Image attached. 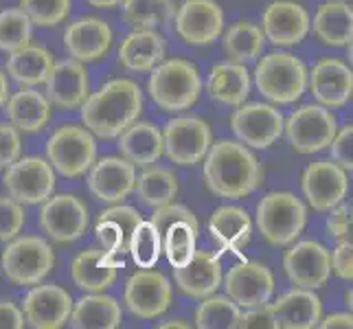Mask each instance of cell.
I'll use <instances>...</instances> for the list:
<instances>
[{
  "label": "cell",
  "mask_w": 353,
  "mask_h": 329,
  "mask_svg": "<svg viewBox=\"0 0 353 329\" xmlns=\"http://www.w3.org/2000/svg\"><path fill=\"white\" fill-rule=\"evenodd\" d=\"M143 110L141 88L132 79H112L81 103V121L88 132L114 139L139 119Z\"/></svg>",
  "instance_id": "6da1fadb"
},
{
  "label": "cell",
  "mask_w": 353,
  "mask_h": 329,
  "mask_svg": "<svg viewBox=\"0 0 353 329\" xmlns=\"http://www.w3.org/2000/svg\"><path fill=\"white\" fill-rule=\"evenodd\" d=\"M204 161V178L211 193L220 198H246L261 185V167L243 145L220 141L209 148Z\"/></svg>",
  "instance_id": "7a4b0ae2"
},
{
  "label": "cell",
  "mask_w": 353,
  "mask_h": 329,
  "mask_svg": "<svg viewBox=\"0 0 353 329\" xmlns=\"http://www.w3.org/2000/svg\"><path fill=\"white\" fill-rule=\"evenodd\" d=\"M198 68L187 59H167L152 68L150 97L165 112H180L198 101L200 97Z\"/></svg>",
  "instance_id": "3957f363"
},
{
  "label": "cell",
  "mask_w": 353,
  "mask_h": 329,
  "mask_svg": "<svg viewBox=\"0 0 353 329\" xmlns=\"http://www.w3.org/2000/svg\"><path fill=\"white\" fill-rule=\"evenodd\" d=\"M254 83L263 97L274 103H292L305 92V64L292 53H270L254 68Z\"/></svg>",
  "instance_id": "277c9868"
},
{
  "label": "cell",
  "mask_w": 353,
  "mask_h": 329,
  "mask_svg": "<svg viewBox=\"0 0 353 329\" xmlns=\"http://www.w3.org/2000/svg\"><path fill=\"white\" fill-rule=\"evenodd\" d=\"M305 206L288 191H272L261 198L257 204V226L261 235L274 243V246H285L292 243L305 226Z\"/></svg>",
  "instance_id": "5b68a950"
},
{
  "label": "cell",
  "mask_w": 353,
  "mask_h": 329,
  "mask_svg": "<svg viewBox=\"0 0 353 329\" xmlns=\"http://www.w3.org/2000/svg\"><path fill=\"white\" fill-rule=\"evenodd\" d=\"M51 246L35 235L14 237L3 250V272L16 286H38L53 270Z\"/></svg>",
  "instance_id": "8992f818"
},
{
  "label": "cell",
  "mask_w": 353,
  "mask_h": 329,
  "mask_svg": "<svg viewBox=\"0 0 353 329\" xmlns=\"http://www.w3.org/2000/svg\"><path fill=\"white\" fill-rule=\"evenodd\" d=\"M46 158L66 178L83 176L97 158L92 134L77 126L59 128L46 143Z\"/></svg>",
  "instance_id": "52a82bcc"
},
{
  "label": "cell",
  "mask_w": 353,
  "mask_h": 329,
  "mask_svg": "<svg viewBox=\"0 0 353 329\" xmlns=\"http://www.w3.org/2000/svg\"><path fill=\"white\" fill-rule=\"evenodd\" d=\"M211 128L198 117H178L163 132V154L176 165H196L211 148Z\"/></svg>",
  "instance_id": "ba28073f"
},
{
  "label": "cell",
  "mask_w": 353,
  "mask_h": 329,
  "mask_svg": "<svg viewBox=\"0 0 353 329\" xmlns=\"http://www.w3.org/2000/svg\"><path fill=\"white\" fill-rule=\"evenodd\" d=\"M290 145L301 154H314L330 148L336 137V119L323 106H303L283 123Z\"/></svg>",
  "instance_id": "9c48e42d"
},
{
  "label": "cell",
  "mask_w": 353,
  "mask_h": 329,
  "mask_svg": "<svg viewBox=\"0 0 353 329\" xmlns=\"http://www.w3.org/2000/svg\"><path fill=\"white\" fill-rule=\"evenodd\" d=\"M5 187L9 198L20 204H40L55 189L53 165L44 158H18L7 167Z\"/></svg>",
  "instance_id": "30bf717a"
},
{
  "label": "cell",
  "mask_w": 353,
  "mask_h": 329,
  "mask_svg": "<svg viewBox=\"0 0 353 329\" xmlns=\"http://www.w3.org/2000/svg\"><path fill=\"white\" fill-rule=\"evenodd\" d=\"M40 226L57 243L79 239L88 228V209L70 193L46 198L40 211Z\"/></svg>",
  "instance_id": "8fae6325"
},
{
  "label": "cell",
  "mask_w": 353,
  "mask_h": 329,
  "mask_svg": "<svg viewBox=\"0 0 353 329\" xmlns=\"http://www.w3.org/2000/svg\"><path fill=\"white\" fill-rule=\"evenodd\" d=\"M283 114L274 106L268 103H248L241 106L230 119L235 137L250 148L265 150L283 134Z\"/></svg>",
  "instance_id": "7c38bea8"
},
{
  "label": "cell",
  "mask_w": 353,
  "mask_h": 329,
  "mask_svg": "<svg viewBox=\"0 0 353 329\" xmlns=\"http://www.w3.org/2000/svg\"><path fill=\"white\" fill-rule=\"evenodd\" d=\"M283 268L296 288L316 290L330 281V250L314 239H303L285 252Z\"/></svg>",
  "instance_id": "4fadbf2b"
},
{
  "label": "cell",
  "mask_w": 353,
  "mask_h": 329,
  "mask_svg": "<svg viewBox=\"0 0 353 329\" xmlns=\"http://www.w3.org/2000/svg\"><path fill=\"white\" fill-rule=\"evenodd\" d=\"M125 306L139 319H156L172 306V283L154 270H141L125 286Z\"/></svg>",
  "instance_id": "5bb4252c"
},
{
  "label": "cell",
  "mask_w": 353,
  "mask_h": 329,
  "mask_svg": "<svg viewBox=\"0 0 353 329\" xmlns=\"http://www.w3.org/2000/svg\"><path fill=\"white\" fill-rule=\"evenodd\" d=\"M224 29V14L215 0H185L176 14V31L189 44H211Z\"/></svg>",
  "instance_id": "9a60e30c"
},
{
  "label": "cell",
  "mask_w": 353,
  "mask_h": 329,
  "mask_svg": "<svg viewBox=\"0 0 353 329\" xmlns=\"http://www.w3.org/2000/svg\"><path fill=\"white\" fill-rule=\"evenodd\" d=\"M224 288L230 301H235L239 308L248 310L270 301L274 292V279L263 263L243 261L228 270Z\"/></svg>",
  "instance_id": "2e32d148"
},
{
  "label": "cell",
  "mask_w": 353,
  "mask_h": 329,
  "mask_svg": "<svg viewBox=\"0 0 353 329\" xmlns=\"http://www.w3.org/2000/svg\"><path fill=\"white\" fill-rule=\"evenodd\" d=\"M134 185H137V169L125 158L105 156L90 167L88 189L99 202H123L134 191Z\"/></svg>",
  "instance_id": "e0dca14e"
},
{
  "label": "cell",
  "mask_w": 353,
  "mask_h": 329,
  "mask_svg": "<svg viewBox=\"0 0 353 329\" xmlns=\"http://www.w3.org/2000/svg\"><path fill=\"white\" fill-rule=\"evenodd\" d=\"M347 172L332 161H316L303 174V193L316 211H330L347 196Z\"/></svg>",
  "instance_id": "ac0fdd59"
},
{
  "label": "cell",
  "mask_w": 353,
  "mask_h": 329,
  "mask_svg": "<svg viewBox=\"0 0 353 329\" xmlns=\"http://www.w3.org/2000/svg\"><path fill=\"white\" fill-rule=\"evenodd\" d=\"M263 35L274 46H294L310 31V16L294 0H274L263 11Z\"/></svg>",
  "instance_id": "d6986e66"
},
{
  "label": "cell",
  "mask_w": 353,
  "mask_h": 329,
  "mask_svg": "<svg viewBox=\"0 0 353 329\" xmlns=\"http://www.w3.org/2000/svg\"><path fill=\"white\" fill-rule=\"evenodd\" d=\"M70 310H72V299L59 286L33 288L22 303L24 321H29L38 329H57L66 325Z\"/></svg>",
  "instance_id": "ffe728a7"
},
{
  "label": "cell",
  "mask_w": 353,
  "mask_h": 329,
  "mask_svg": "<svg viewBox=\"0 0 353 329\" xmlns=\"http://www.w3.org/2000/svg\"><path fill=\"white\" fill-rule=\"evenodd\" d=\"M44 83L46 99L64 110L81 106L88 97V72L77 59H62L53 64Z\"/></svg>",
  "instance_id": "44dd1931"
},
{
  "label": "cell",
  "mask_w": 353,
  "mask_h": 329,
  "mask_svg": "<svg viewBox=\"0 0 353 329\" xmlns=\"http://www.w3.org/2000/svg\"><path fill=\"white\" fill-rule=\"evenodd\" d=\"M312 94L327 108H340L351 99L353 72L336 57L321 59L310 72Z\"/></svg>",
  "instance_id": "7402d4cb"
},
{
  "label": "cell",
  "mask_w": 353,
  "mask_h": 329,
  "mask_svg": "<svg viewBox=\"0 0 353 329\" xmlns=\"http://www.w3.org/2000/svg\"><path fill=\"white\" fill-rule=\"evenodd\" d=\"M112 44V31L101 18H79L64 31V46L77 62H97Z\"/></svg>",
  "instance_id": "603a6c76"
},
{
  "label": "cell",
  "mask_w": 353,
  "mask_h": 329,
  "mask_svg": "<svg viewBox=\"0 0 353 329\" xmlns=\"http://www.w3.org/2000/svg\"><path fill=\"white\" fill-rule=\"evenodd\" d=\"M270 310L279 327L285 329H310L316 327L323 316V303L314 290L294 288L270 303Z\"/></svg>",
  "instance_id": "cb8c5ba5"
},
{
  "label": "cell",
  "mask_w": 353,
  "mask_h": 329,
  "mask_svg": "<svg viewBox=\"0 0 353 329\" xmlns=\"http://www.w3.org/2000/svg\"><path fill=\"white\" fill-rule=\"evenodd\" d=\"M174 279L182 292L204 299L215 295V290L222 286V266L213 255L196 250L187 266L174 268Z\"/></svg>",
  "instance_id": "d4e9b609"
},
{
  "label": "cell",
  "mask_w": 353,
  "mask_h": 329,
  "mask_svg": "<svg viewBox=\"0 0 353 329\" xmlns=\"http://www.w3.org/2000/svg\"><path fill=\"white\" fill-rule=\"evenodd\" d=\"M163 57L165 40L156 29H134L119 46V62L134 72L152 70Z\"/></svg>",
  "instance_id": "484cf974"
},
{
  "label": "cell",
  "mask_w": 353,
  "mask_h": 329,
  "mask_svg": "<svg viewBox=\"0 0 353 329\" xmlns=\"http://www.w3.org/2000/svg\"><path fill=\"white\" fill-rule=\"evenodd\" d=\"M119 137V152L134 167H148L163 156V134L152 123L134 121Z\"/></svg>",
  "instance_id": "4316f807"
},
{
  "label": "cell",
  "mask_w": 353,
  "mask_h": 329,
  "mask_svg": "<svg viewBox=\"0 0 353 329\" xmlns=\"http://www.w3.org/2000/svg\"><path fill=\"white\" fill-rule=\"evenodd\" d=\"M206 90L224 106H241L250 92V75L246 66L239 62L217 64L206 81Z\"/></svg>",
  "instance_id": "83f0119b"
},
{
  "label": "cell",
  "mask_w": 353,
  "mask_h": 329,
  "mask_svg": "<svg viewBox=\"0 0 353 329\" xmlns=\"http://www.w3.org/2000/svg\"><path fill=\"white\" fill-rule=\"evenodd\" d=\"M68 323L75 329H114L121 325V306L112 297L90 292L70 310Z\"/></svg>",
  "instance_id": "f1b7e54d"
},
{
  "label": "cell",
  "mask_w": 353,
  "mask_h": 329,
  "mask_svg": "<svg viewBox=\"0 0 353 329\" xmlns=\"http://www.w3.org/2000/svg\"><path fill=\"white\" fill-rule=\"evenodd\" d=\"M351 20L353 11L345 0H327L314 16V33L327 46L351 44Z\"/></svg>",
  "instance_id": "f546056e"
},
{
  "label": "cell",
  "mask_w": 353,
  "mask_h": 329,
  "mask_svg": "<svg viewBox=\"0 0 353 329\" xmlns=\"http://www.w3.org/2000/svg\"><path fill=\"white\" fill-rule=\"evenodd\" d=\"M9 123L22 132H40L51 119V103L44 94L31 88L18 90L7 101Z\"/></svg>",
  "instance_id": "4dcf8cb0"
},
{
  "label": "cell",
  "mask_w": 353,
  "mask_h": 329,
  "mask_svg": "<svg viewBox=\"0 0 353 329\" xmlns=\"http://www.w3.org/2000/svg\"><path fill=\"white\" fill-rule=\"evenodd\" d=\"M209 230L222 248L239 252L250 241L252 222L239 206H220L209 219Z\"/></svg>",
  "instance_id": "1f68e13d"
},
{
  "label": "cell",
  "mask_w": 353,
  "mask_h": 329,
  "mask_svg": "<svg viewBox=\"0 0 353 329\" xmlns=\"http://www.w3.org/2000/svg\"><path fill=\"white\" fill-rule=\"evenodd\" d=\"M51 68H53L51 53L42 46H31V44L14 51L7 62L9 75L18 83H22V86H38V83H44Z\"/></svg>",
  "instance_id": "d6a6232c"
},
{
  "label": "cell",
  "mask_w": 353,
  "mask_h": 329,
  "mask_svg": "<svg viewBox=\"0 0 353 329\" xmlns=\"http://www.w3.org/2000/svg\"><path fill=\"white\" fill-rule=\"evenodd\" d=\"M117 279V268H110L101 261V250L88 248L79 252L72 261V281L86 292H103Z\"/></svg>",
  "instance_id": "836d02e7"
},
{
  "label": "cell",
  "mask_w": 353,
  "mask_h": 329,
  "mask_svg": "<svg viewBox=\"0 0 353 329\" xmlns=\"http://www.w3.org/2000/svg\"><path fill=\"white\" fill-rule=\"evenodd\" d=\"M265 46L263 31L252 22H235L233 27L226 31L224 38V51L233 62L246 64L257 59Z\"/></svg>",
  "instance_id": "e575fe53"
},
{
  "label": "cell",
  "mask_w": 353,
  "mask_h": 329,
  "mask_svg": "<svg viewBox=\"0 0 353 329\" xmlns=\"http://www.w3.org/2000/svg\"><path fill=\"white\" fill-rule=\"evenodd\" d=\"M137 191H139V198L148 204V206H161L167 204L176 198L178 193V180L176 176L169 172L165 167H150L139 176L137 180Z\"/></svg>",
  "instance_id": "d590c367"
},
{
  "label": "cell",
  "mask_w": 353,
  "mask_h": 329,
  "mask_svg": "<svg viewBox=\"0 0 353 329\" xmlns=\"http://www.w3.org/2000/svg\"><path fill=\"white\" fill-rule=\"evenodd\" d=\"M123 16L134 29H156L174 18L172 0H121Z\"/></svg>",
  "instance_id": "8d00e7d4"
},
{
  "label": "cell",
  "mask_w": 353,
  "mask_h": 329,
  "mask_svg": "<svg viewBox=\"0 0 353 329\" xmlns=\"http://www.w3.org/2000/svg\"><path fill=\"white\" fill-rule=\"evenodd\" d=\"M97 239L103 243L101 250V261L110 268H123L125 257L130 255V237L125 235L123 226L117 219L99 217L97 219Z\"/></svg>",
  "instance_id": "74e56055"
},
{
  "label": "cell",
  "mask_w": 353,
  "mask_h": 329,
  "mask_svg": "<svg viewBox=\"0 0 353 329\" xmlns=\"http://www.w3.org/2000/svg\"><path fill=\"white\" fill-rule=\"evenodd\" d=\"M198 228L187 222H174L165 228L163 233V250L167 255V261L174 268L187 266L196 252Z\"/></svg>",
  "instance_id": "f35d334b"
},
{
  "label": "cell",
  "mask_w": 353,
  "mask_h": 329,
  "mask_svg": "<svg viewBox=\"0 0 353 329\" xmlns=\"http://www.w3.org/2000/svg\"><path fill=\"white\" fill-rule=\"evenodd\" d=\"M239 306L228 297H204L196 312V325L200 329H235L239 321Z\"/></svg>",
  "instance_id": "ab89813d"
},
{
  "label": "cell",
  "mask_w": 353,
  "mask_h": 329,
  "mask_svg": "<svg viewBox=\"0 0 353 329\" xmlns=\"http://www.w3.org/2000/svg\"><path fill=\"white\" fill-rule=\"evenodd\" d=\"M161 252H163L161 233H158L152 222H143L141 219L130 237V255L134 263L143 268V270H148V268H154L158 263Z\"/></svg>",
  "instance_id": "60d3db41"
},
{
  "label": "cell",
  "mask_w": 353,
  "mask_h": 329,
  "mask_svg": "<svg viewBox=\"0 0 353 329\" xmlns=\"http://www.w3.org/2000/svg\"><path fill=\"white\" fill-rule=\"evenodd\" d=\"M31 42V20L22 9L0 11V51L14 53Z\"/></svg>",
  "instance_id": "b9f144b4"
},
{
  "label": "cell",
  "mask_w": 353,
  "mask_h": 329,
  "mask_svg": "<svg viewBox=\"0 0 353 329\" xmlns=\"http://www.w3.org/2000/svg\"><path fill=\"white\" fill-rule=\"evenodd\" d=\"M20 9L27 14L31 24L55 27L70 11V0H20Z\"/></svg>",
  "instance_id": "7bdbcfd3"
},
{
  "label": "cell",
  "mask_w": 353,
  "mask_h": 329,
  "mask_svg": "<svg viewBox=\"0 0 353 329\" xmlns=\"http://www.w3.org/2000/svg\"><path fill=\"white\" fill-rule=\"evenodd\" d=\"M150 222L156 226V230L161 233H165V228L169 224H174V222H187L191 226H196L198 228V217L193 215V211H189L187 206H182V204H176L174 200L172 202H167V204H161V206H156V211L152 215Z\"/></svg>",
  "instance_id": "ee69618b"
},
{
  "label": "cell",
  "mask_w": 353,
  "mask_h": 329,
  "mask_svg": "<svg viewBox=\"0 0 353 329\" xmlns=\"http://www.w3.org/2000/svg\"><path fill=\"white\" fill-rule=\"evenodd\" d=\"M24 224L22 204L14 198H0V241L14 239Z\"/></svg>",
  "instance_id": "f6af8a7d"
},
{
  "label": "cell",
  "mask_w": 353,
  "mask_h": 329,
  "mask_svg": "<svg viewBox=\"0 0 353 329\" xmlns=\"http://www.w3.org/2000/svg\"><path fill=\"white\" fill-rule=\"evenodd\" d=\"M351 141H353V126H345L340 132H336V137L332 139L330 148H332V161L343 167L345 172L353 169V150H351Z\"/></svg>",
  "instance_id": "bcb514c9"
},
{
  "label": "cell",
  "mask_w": 353,
  "mask_h": 329,
  "mask_svg": "<svg viewBox=\"0 0 353 329\" xmlns=\"http://www.w3.org/2000/svg\"><path fill=\"white\" fill-rule=\"evenodd\" d=\"M20 158V134L11 123H0V169Z\"/></svg>",
  "instance_id": "7dc6e473"
},
{
  "label": "cell",
  "mask_w": 353,
  "mask_h": 329,
  "mask_svg": "<svg viewBox=\"0 0 353 329\" xmlns=\"http://www.w3.org/2000/svg\"><path fill=\"white\" fill-rule=\"evenodd\" d=\"M237 327L241 329H276V319L270 310V303H263V306H257V308H248L246 314L239 316L237 321Z\"/></svg>",
  "instance_id": "c3c4849f"
},
{
  "label": "cell",
  "mask_w": 353,
  "mask_h": 329,
  "mask_svg": "<svg viewBox=\"0 0 353 329\" xmlns=\"http://www.w3.org/2000/svg\"><path fill=\"white\" fill-rule=\"evenodd\" d=\"M332 215L327 217V235L334 239H345L351 233V206L349 204H336L330 209Z\"/></svg>",
  "instance_id": "681fc988"
},
{
  "label": "cell",
  "mask_w": 353,
  "mask_h": 329,
  "mask_svg": "<svg viewBox=\"0 0 353 329\" xmlns=\"http://www.w3.org/2000/svg\"><path fill=\"white\" fill-rule=\"evenodd\" d=\"M330 263H332V270L340 279L351 281V277H353V270H351V266H353V246H351V241L343 239L338 243V246L334 248V252L330 255Z\"/></svg>",
  "instance_id": "f907efd6"
},
{
  "label": "cell",
  "mask_w": 353,
  "mask_h": 329,
  "mask_svg": "<svg viewBox=\"0 0 353 329\" xmlns=\"http://www.w3.org/2000/svg\"><path fill=\"white\" fill-rule=\"evenodd\" d=\"M24 314L16 308V303L0 301V329H22Z\"/></svg>",
  "instance_id": "816d5d0a"
},
{
  "label": "cell",
  "mask_w": 353,
  "mask_h": 329,
  "mask_svg": "<svg viewBox=\"0 0 353 329\" xmlns=\"http://www.w3.org/2000/svg\"><path fill=\"white\" fill-rule=\"evenodd\" d=\"M323 329H351L353 319L351 314H330L323 323H319Z\"/></svg>",
  "instance_id": "f5cc1de1"
},
{
  "label": "cell",
  "mask_w": 353,
  "mask_h": 329,
  "mask_svg": "<svg viewBox=\"0 0 353 329\" xmlns=\"http://www.w3.org/2000/svg\"><path fill=\"white\" fill-rule=\"evenodd\" d=\"M86 3L92 7H99V9H112L121 3V0H86Z\"/></svg>",
  "instance_id": "db71d44e"
},
{
  "label": "cell",
  "mask_w": 353,
  "mask_h": 329,
  "mask_svg": "<svg viewBox=\"0 0 353 329\" xmlns=\"http://www.w3.org/2000/svg\"><path fill=\"white\" fill-rule=\"evenodd\" d=\"M7 94H9V86H7V79L3 75V70H0V106L7 101Z\"/></svg>",
  "instance_id": "11a10c76"
},
{
  "label": "cell",
  "mask_w": 353,
  "mask_h": 329,
  "mask_svg": "<svg viewBox=\"0 0 353 329\" xmlns=\"http://www.w3.org/2000/svg\"><path fill=\"white\" fill-rule=\"evenodd\" d=\"M158 327H161V329H174V327L189 329V327H191V323H185V321H165V323H161Z\"/></svg>",
  "instance_id": "9f6ffc18"
}]
</instances>
